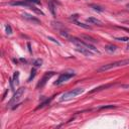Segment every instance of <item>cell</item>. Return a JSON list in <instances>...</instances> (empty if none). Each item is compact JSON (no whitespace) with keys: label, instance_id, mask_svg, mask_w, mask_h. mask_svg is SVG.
<instances>
[{"label":"cell","instance_id":"1","mask_svg":"<svg viewBox=\"0 0 129 129\" xmlns=\"http://www.w3.org/2000/svg\"><path fill=\"white\" fill-rule=\"evenodd\" d=\"M69 39H70V41H71L72 43H74L77 47L87 48V49H90L91 51H93L94 53H100V51H99L94 45H92V43H89V42H87V41H85V40H81V39L78 38V37H69Z\"/></svg>","mask_w":129,"mask_h":129},{"label":"cell","instance_id":"2","mask_svg":"<svg viewBox=\"0 0 129 129\" xmlns=\"http://www.w3.org/2000/svg\"><path fill=\"white\" fill-rule=\"evenodd\" d=\"M128 64H129V58H126V59L117 60V61H114V62H111V63L104 64V66H102L98 71H99V72H105V71H109V70H112V69H115V68L125 67V66H128Z\"/></svg>","mask_w":129,"mask_h":129},{"label":"cell","instance_id":"3","mask_svg":"<svg viewBox=\"0 0 129 129\" xmlns=\"http://www.w3.org/2000/svg\"><path fill=\"white\" fill-rule=\"evenodd\" d=\"M83 92H84V89H83V88H76V89H73V90H71V91H69V92H67V93H64V94H62L61 97L59 98V100H60V101H68V100H71V99L77 97L78 95L82 94Z\"/></svg>","mask_w":129,"mask_h":129},{"label":"cell","instance_id":"4","mask_svg":"<svg viewBox=\"0 0 129 129\" xmlns=\"http://www.w3.org/2000/svg\"><path fill=\"white\" fill-rule=\"evenodd\" d=\"M24 92H25V88H19V89L14 93L13 97L11 98V100L9 101V103H8L7 105H8V106H11V105H13L14 103H16V102L21 98V96L24 94Z\"/></svg>","mask_w":129,"mask_h":129},{"label":"cell","instance_id":"5","mask_svg":"<svg viewBox=\"0 0 129 129\" xmlns=\"http://www.w3.org/2000/svg\"><path fill=\"white\" fill-rule=\"evenodd\" d=\"M75 75H76L75 73H63V74L59 75V77L57 78V80L54 82V85H60L63 82H66V81L70 80L71 78L75 77Z\"/></svg>","mask_w":129,"mask_h":129},{"label":"cell","instance_id":"6","mask_svg":"<svg viewBox=\"0 0 129 129\" xmlns=\"http://www.w3.org/2000/svg\"><path fill=\"white\" fill-rule=\"evenodd\" d=\"M53 75H54V73H53V72H46V73L43 75L42 79L38 82V84H37L36 88H37V89H41V88H43V87L45 86V84L47 83V81H48V80H49Z\"/></svg>","mask_w":129,"mask_h":129},{"label":"cell","instance_id":"7","mask_svg":"<svg viewBox=\"0 0 129 129\" xmlns=\"http://www.w3.org/2000/svg\"><path fill=\"white\" fill-rule=\"evenodd\" d=\"M21 15H22V17H23L24 19H26V20H28V21H30V22H32V23L40 24V20H39V19H37L36 17H34V16H32V15H30V14L26 13V12L22 13Z\"/></svg>","mask_w":129,"mask_h":129},{"label":"cell","instance_id":"8","mask_svg":"<svg viewBox=\"0 0 129 129\" xmlns=\"http://www.w3.org/2000/svg\"><path fill=\"white\" fill-rule=\"evenodd\" d=\"M113 86H114V84H106V85H102V86H100V87H97V88L91 90L89 93H90V94H93V93H96V92H100V91H102V90H104V89H108V88L113 87Z\"/></svg>","mask_w":129,"mask_h":129},{"label":"cell","instance_id":"9","mask_svg":"<svg viewBox=\"0 0 129 129\" xmlns=\"http://www.w3.org/2000/svg\"><path fill=\"white\" fill-rule=\"evenodd\" d=\"M86 21H87L88 23H90V24H96V25H102V24H103L101 20H99V19H97V18H95V17H88V18L86 19Z\"/></svg>","mask_w":129,"mask_h":129},{"label":"cell","instance_id":"10","mask_svg":"<svg viewBox=\"0 0 129 129\" xmlns=\"http://www.w3.org/2000/svg\"><path fill=\"white\" fill-rule=\"evenodd\" d=\"M77 50H78V51H80L81 53H83V54L87 55V56H93V54H94V52H93V51H91L90 49L83 48V47H77Z\"/></svg>","mask_w":129,"mask_h":129},{"label":"cell","instance_id":"11","mask_svg":"<svg viewBox=\"0 0 129 129\" xmlns=\"http://www.w3.org/2000/svg\"><path fill=\"white\" fill-rule=\"evenodd\" d=\"M81 37H82V38H84V39H85V41H87V42H89V43H96V42H97V39H95L94 37H92V36H90V35L82 34V35H81Z\"/></svg>","mask_w":129,"mask_h":129},{"label":"cell","instance_id":"12","mask_svg":"<svg viewBox=\"0 0 129 129\" xmlns=\"http://www.w3.org/2000/svg\"><path fill=\"white\" fill-rule=\"evenodd\" d=\"M104 48H105V50H106L107 52H109V53H113V52H115V51L117 50V46H116V45H113V44H107Z\"/></svg>","mask_w":129,"mask_h":129},{"label":"cell","instance_id":"13","mask_svg":"<svg viewBox=\"0 0 129 129\" xmlns=\"http://www.w3.org/2000/svg\"><path fill=\"white\" fill-rule=\"evenodd\" d=\"M47 6H48V9H49V11L51 12V14H52V16H55V10H54V4L52 3V1H48V3H47Z\"/></svg>","mask_w":129,"mask_h":129},{"label":"cell","instance_id":"14","mask_svg":"<svg viewBox=\"0 0 129 129\" xmlns=\"http://www.w3.org/2000/svg\"><path fill=\"white\" fill-rule=\"evenodd\" d=\"M90 7L93 8L94 10H96V11H99V12H103V11L105 10L102 6H100V5H96V4H90Z\"/></svg>","mask_w":129,"mask_h":129},{"label":"cell","instance_id":"15","mask_svg":"<svg viewBox=\"0 0 129 129\" xmlns=\"http://www.w3.org/2000/svg\"><path fill=\"white\" fill-rule=\"evenodd\" d=\"M76 25H78V26H80V27H83V28H86V29H91V27L89 26V25H87V24H84V23H82V22H80V21H78V20H75V21H73Z\"/></svg>","mask_w":129,"mask_h":129},{"label":"cell","instance_id":"16","mask_svg":"<svg viewBox=\"0 0 129 129\" xmlns=\"http://www.w3.org/2000/svg\"><path fill=\"white\" fill-rule=\"evenodd\" d=\"M13 82H14V84L15 85H18L19 84V72H15L14 73V75H13Z\"/></svg>","mask_w":129,"mask_h":129},{"label":"cell","instance_id":"17","mask_svg":"<svg viewBox=\"0 0 129 129\" xmlns=\"http://www.w3.org/2000/svg\"><path fill=\"white\" fill-rule=\"evenodd\" d=\"M41 64H42V59H40V58H37V59H35V60L33 61L34 68H38V67H40Z\"/></svg>","mask_w":129,"mask_h":129},{"label":"cell","instance_id":"18","mask_svg":"<svg viewBox=\"0 0 129 129\" xmlns=\"http://www.w3.org/2000/svg\"><path fill=\"white\" fill-rule=\"evenodd\" d=\"M35 73H36V71H35V69L33 68V69L31 70V72H30V76H29V78H28V82H31V80L35 77Z\"/></svg>","mask_w":129,"mask_h":129},{"label":"cell","instance_id":"19","mask_svg":"<svg viewBox=\"0 0 129 129\" xmlns=\"http://www.w3.org/2000/svg\"><path fill=\"white\" fill-rule=\"evenodd\" d=\"M51 99H52V97H51V98H49V99H47V100H45V101H44V102H42V103H41V104H40V105H39L37 108H42V107H44L45 105L49 104V102L51 101Z\"/></svg>","mask_w":129,"mask_h":129},{"label":"cell","instance_id":"20","mask_svg":"<svg viewBox=\"0 0 129 129\" xmlns=\"http://www.w3.org/2000/svg\"><path fill=\"white\" fill-rule=\"evenodd\" d=\"M5 31H6L7 34H11L12 33V28H11L10 24H6L5 25Z\"/></svg>","mask_w":129,"mask_h":129},{"label":"cell","instance_id":"21","mask_svg":"<svg viewBox=\"0 0 129 129\" xmlns=\"http://www.w3.org/2000/svg\"><path fill=\"white\" fill-rule=\"evenodd\" d=\"M112 108H116V106L115 105H105V106L99 107V109H112Z\"/></svg>","mask_w":129,"mask_h":129},{"label":"cell","instance_id":"22","mask_svg":"<svg viewBox=\"0 0 129 129\" xmlns=\"http://www.w3.org/2000/svg\"><path fill=\"white\" fill-rule=\"evenodd\" d=\"M116 40H119V41H128L129 38L126 37V36H122V37H115Z\"/></svg>","mask_w":129,"mask_h":129},{"label":"cell","instance_id":"23","mask_svg":"<svg viewBox=\"0 0 129 129\" xmlns=\"http://www.w3.org/2000/svg\"><path fill=\"white\" fill-rule=\"evenodd\" d=\"M25 1H27L29 3H32V4H36V5H40L41 4L40 0H25Z\"/></svg>","mask_w":129,"mask_h":129},{"label":"cell","instance_id":"24","mask_svg":"<svg viewBox=\"0 0 129 129\" xmlns=\"http://www.w3.org/2000/svg\"><path fill=\"white\" fill-rule=\"evenodd\" d=\"M78 17H79V15H78V14H74V15H71V17H70V20H71V21H75V20H77V19H78Z\"/></svg>","mask_w":129,"mask_h":129},{"label":"cell","instance_id":"25","mask_svg":"<svg viewBox=\"0 0 129 129\" xmlns=\"http://www.w3.org/2000/svg\"><path fill=\"white\" fill-rule=\"evenodd\" d=\"M59 33H60V35H62V36H64V37H68V38H69V34H68L67 31H64V30H59Z\"/></svg>","mask_w":129,"mask_h":129},{"label":"cell","instance_id":"26","mask_svg":"<svg viewBox=\"0 0 129 129\" xmlns=\"http://www.w3.org/2000/svg\"><path fill=\"white\" fill-rule=\"evenodd\" d=\"M47 39H49V40H51L52 42H54V43H56V44H58V45L60 44V43H59V42H58V41H57L56 39H54V38H53V37H51V36H47Z\"/></svg>","mask_w":129,"mask_h":129},{"label":"cell","instance_id":"27","mask_svg":"<svg viewBox=\"0 0 129 129\" xmlns=\"http://www.w3.org/2000/svg\"><path fill=\"white\" fill-rule=\"evenodd\" d=\"M119 28H121V29H123V30H125V31H128V32H129V28H126V27H123V26H120Z\"/></svg>","mask_w":129,"mask_h":129},{"label":"cell","instance_id":"28","mask_svg":"<svg viewBox=\"0 0 129 129\" xmlns=\"http://www.w3.org/2000/svg\"><path fill=\"white\" fill-rule=\"evenodd\" d=\"M27 46H28V50H29V52L31 53V52H32V50H31V47H30V43H29V42L27 43Z\"/></svg>","mask_w":129,"mask_h":129},{"label":"cell","instance_id":"29","mask_svg":"<svg viewBox=\"0 0 129 129\" xmlns=\"http://www.w3.org/2000/svg\"><path fill=\"white\" fill-rule=\"evenodd\" d=\"M51 1H52V2H54V3H57V4H59V2H58L57 0H51Z\"/></svg>","mask_w":129,"mask_h":129},{"label":"cell","instance_id":"30","mask_svg":"<svg viewBox=\"0 0 129 129\" xmlns=\"http://www.w3.org/2000/svg\"><path fill=\"white\" fill-rule=\"evenodd\" d=\"M124 23H127V24L129 25V20H125V21H124Z\"/></svg>","mask_w":129,"mask_h":129},{"label":"cell","instance_id":"31","mask_svg":"<svg viewBox=\"0 0 129 129\" xmlns=\"http://www.w3.org/2000/svg\"><path fill=\"white\" fill-rule=\"evenodd\" d=\"M126 48H127V49H128V50H129V43H128V44H127V47H126Z\"/></svg>","mask_w":129,"mask_h":129},{"label":"cell","instance_id":"32","mask_svg":"<svg viewBox=\"0 0 129 129\" xmlns=\"http://www.w3.org/2000/svg\"><path fill=\"white\" fill-rule=\"evenodd\" d=\"M126 6H127V8H129V3H128V4L126 5Z\"/></svg>","mask_w":129,"mask_h":129}]
</instances>
